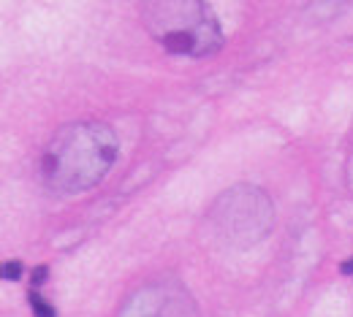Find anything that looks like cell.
Segmentation results:
<instances>
[{
	"instance_id": "1",
	"label": "cell",
	"mask_w": 353,
	"mask_h": 317,
	"mask_svg": "<svg viewBox=\"0 0 353 317\" xmlns=\"http://www.w3.org/2000/svg\"><path fill=\"white\" fill-rule=\"evenodd\" d=\"M117 160V136L106 122H68L46 141L39 179L52 195H79L109 174Z\"/></svg>"
},
{
	"instance_id": "2",
	"label": "cell",
	"mask_w": 353,
	"mask_h": 317,
	"mask_svg": "<svg viewBox=\"0 0 353 317\" xmlns=\"http://www.w3.org/2000/svg\"><path fill=\"white\" fill-rule=\"evenodd\" d=\"M141 22L169 54L210 57L223 46V30L201 0H152L141 6Z\"/></svg>"
},
{
	"instance_id": "3",
	"label": "cell",
	"mask_w": 353,
	"mask_h": 317,
	"mask_svg": "<svg viewBox=\"0 0 353 317\" xmlns=\"http://www.w3.org/2000/svg\"><path fill=\"white\" fill-rule=\"evenodd\" d=\"M207 226L215 241L234 250L264 241L274 226V206L261 187L234 184L223 190L207 212Z\"/></svg>"
},
{
	"instance_id": "4",
	"label": "cell",
	"mask_w": 353,
	"mask_h": 317,
	"mask_svg": "<svg viewBox=\"0 0 353 317\" xmlns=\"http://www.w3.org/2000/svg\"><path fill=\"white\" fill-rule=\"evenodd\" d=\"M117 317H201L190 290L172 276L144 282L125 296Z\"/></svg>"
},
{
	"instance_id": "5",
	"label": "cell",
	"mask_w": 353,
	"mask_h": 317,
	"mask_svg": "<svg viewBox=\"0 0 353 317\" xmlns=\"http://www.w3.org/2000/svg\"><path fill=\"white\" fill-rule=\"evenodd\" d=\"M28 298H30V307H33V315L36 317H57L54 307H52V304H46V298H41L36 290H30V293H28Z\"/></svg>"
},
{
	"instance_id": "6",
	"label": "cell",
	"mask_w": 353,
	"mask_h": 317,
	"mask_svg": "<svg viewBox=\"0 0 353 317\" xmlns=\"http://www.w3.org/2000/svg\"><path fill=\"white\" fill-rule=\"evenodd\" d=\"M3 276H6L8 282H17V279L22 276V263H19V261H6V263H3Z\"/></svg>"
},
{
	"instance_id": "7",
	"label": "cell",
	"mask_w": 353,
	"mask_h": 317,
	"mask_svg": "<svg viewBox=\"0 0 353 317\" xmlns=\"http://www.w3.org/2000/svg\"><path fill=\"white\" fill-rule=\"evenodd\" d=\"M46 274H49V269H46V266H39V269H33V279H30V282H33L36 287H39V285H44Z\"/></svg>"
},
{
	"instance_id": "8",
	"label": "cell",
	"mask_w": 353,
	"mask_h": 317,
	"mask_svg": "<svg viewBox=\"0 0 353 317\" xmlns=\"http://www.w3.org/2000/svg\"><path fill=\"white\" fill-rule=\"evenodd\" d=\"M340 272L345 274V276H353V258H351V261H345V263L340 266Z\"/></svg>"
}]
</instances>
